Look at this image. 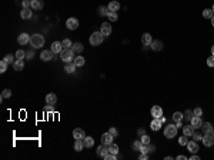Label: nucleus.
<instances>
[{
  "label": "nucleus",
  "mask_w": 214,
  "mask_h": 160,
  "mask_svg": "<svg viewBox=\"0 0 214 160\" xmlns=\"http://www.w3.org/2000/svg\"><path fill=\"white\" fill-rule=\"evenodd\" d=\"M107 13H109V7H106V6H100L99 7V15L100 16H107Z\"/></svg>",
  "instance_id": "obj_37"
},
{
  "label": "nucleus",
  "mask_w": 214,
  "mask_h": 160,
  "mask_svg": "<svg viewBox=\"0 0 214 160\" xmlns=\"http://www.w3.org/2000/svg\"><path fill=\"white\" fill-rule=\"evenodd\" d=\"M183 117H184V114L180 113V112L173 113V120H174V122H181V120H183Z\"/></svg>",
  "instance_id": "obj_35"
},
{
  "label": "nucleus",
  "mask_w": 214,
  "mask_h": 160,
  "mask_svg": "<svg viewBox=\"0 0 214 160\" xmlns=\"http://www.w3.org/2000/svg\"><path fill=\"white\" fill-rule=\"evenodd\" d=\"M213 16H214V13H213L211 9H204V10H203V17L204 19H211Z\"/></svg>",
  "instance_id": "obj_33"
},
{
  "label": "nucleus",
  "mask_w": 214,
  "mask_h": 160,
  "mask_svg": "<svg viewBox=\"0 0 214 160\" xmlns=\"http://www.w3.org/2000/svg\"><path fill=\"white\" fill-rule=\"evenodd\" d=\"M150 46H151V49H153L154 52H160V50L163 49V42H161V40H153Z\"/></svg>",
  "instance_id": "obj_19"
},
{
  "label": "nucleus",
  "mask_w": 214,
  "mask_h": 160,
  "mask_svg": "<svg viewBox=\"0 0 214 160\" xmlns=\"http://www.w3.org/2000/svg\"><path fill=\"white\" fill-rule=\"evenodd\" d=\"M100 32L103 33L104 36H110L112 35V32H113V29H112V24L110 23H103L101 24V29H100Z\"/></svg>",
  "instance_id": "obj_13"
},
{
  "label": "nucleus",
  "mask_w": 214,
  "mask_h": 160,
  "mask_svg": "<svg viewBox=\"0 0 214 160\" xmlns=\"http://www.w3.org/2000/svg\"><path fill=\"white\" fill-rule=\"evenodd\" d=\"M27 56V59H33V52H29V53H26Z\"/></svg>",
  "instance_id": "obj_54"
},
{
  "label": "nucleus",
  "mask_w": 214,
  "mask_h": 160,
  "mask_svg": "<svg viewBox=\"0 0 214 160\" xmlns=\"http://www.w3.org/2000/svg\"><path fill=\"white\" fill-rule=\"evenodd\" d=\"M176 126H177V129H179V127H181V122H176Z\"/></svg>",
  "instance_id": "obj_56"
},
{
  "label": "nucleus",
  "mask_w": 214,
  "mask_h": 160,
  "mask_svg": "<svg viewBox=\"0 0 214 160\" xmlns=\"http://www.w3.org/2000/svg\"><path fill=\"white\" fill-rule=\"evenodd\" d=\"M210 20H211V26H213V27H214V16H213V17H211V19H210Z\"/></svg>",
  "instance_id": "obj_58"
},
{
  "label": "nucleus",
  "mask_w": 214,
  "mask_h": 160,
  "mask_svg": "<svg viewBox=\"0 0 214 160\" xmlns=\"http://www.w3.org/2000/svg\"><path fill=\"white\" fill-rule=\"evenodd\" d=\"M43 6H44L43 0H32V9L33 10H42Z\"/></svg>",
  "instance_id": "obj_21"
},
{
  "label": "nucleus",
  "mask_w": 214,
  "mask_h": 160,
  "mask_svg": "<svg viewBox=\"0 0 214 160\" xmlns=\"http://www.w3.org/2000/svg\"><path fill=\"white\" fill-rule=\"evenodd\" d=\"M118 150H120V147H118V144H116V143H112V144L109 146V152L113 153V154H118Z\"/></svg>",
  "instance_id": "obj_31"
},
{
  "label": "nucleus",
  "mask_w": 214,
  "mask_h": 160,
  "mask_svg": "<svg viewBox=\"0 0 214 160\" xmlns=\"http://www.w3.org/2000/svg\"><path fill=\"white\" fill-rule=\"evenodd\" d=\"M203 136H204V134H201L200 132H194V134H193L191 137H193V140H196V142H200V140H203Z\"/></svg>",
  "instance_id": "obj_39"
},
{
  "label": "nucleus",
  "mask_w": 214,
  "mask_h": 160,
  "mask_svg": "<svg viewBox=\"0 0 214 160\" xmlns=\"http://www.w3.org/2000/svg\"><path fill=\"white\" fill-rule=\"evenodd\" d=\"M161 125H163V122L160 120V117H154V119H153V122H151V125H150V127H151V130L157 132V130H160V129H161Z\"/></svg>",
  "instance_id": "obj_12"
},
{
  "label": "nucleus",
  "mask_w": 214,
  "mask_h": 160,
  "mask_svg": "<svg viewBox=\"0 0 214 160\" xmlns=\"http://www.w3.org/2000/svg\"><path fill=\"white\" fill-rule=\"evenodd\" d=\"M66 27L69 30H76L79 27V20L76 17H69L66 20Z\"/></svg>",
  "instance_id": "obj_6"
},
{
  "label": "nucleus",
  "mask_w": 214,
  "mask_h": 160,
  "mask_svg": "<svg viewBox=\"0 0 214 160\" xmlns=\"http://www.w3.org/2000/svg\"><path fill=\"white\" fill-rule=\"evenodd\" d=\"M3 60H6L9 64H13L15 63V56H12V54H7V56H4V59Z\"/></svg>",
  "instance_id": "obj_42"
},
{
  "label": "nucleus",
  "mask_w": 214,
  "mask_h": 160,
  "mask_svg": "<svg viewBox=\"0 0 214 160\" xmlns=\"http://www.w3.org/2000/svg\"><path fill=\"white\" fill-rule=\"evenodd\" d=\"M207 66L214 67V56H213V54H211V57H208V59H207Z\"/></svg>",
  "instance_id": "obj_47"
},
{
  "label": "nucleus",
  "mask_w": 214,
  "mask_h": 160,
  "mask_svg": "<svg viewBox=\"0 0 214 160\" xmlns=\"http://www.w3.org/2000/svg\"><path fill=\"white\" fill-rule=\"evenodd\" d=\"M193 114H194V116H201V114H203V110H201L200 107H196L194 112H193Z\"/></svg>",
  "instance_id": "obj_49"
},
{
  "label": "nucleus",
  "mask_w": 214,
  "mask_h": 160,
  "mask_svg": "<svg viewBox=\"0 0 214 160\" xmlns=\"http://www.w3.org/2000/svg\"><path fill=\"white\" fill-rule=\"evenodd\" d=\"M141 146H143L141 140H136V142L133 143V149H134V150H140V149H141Z\"/></svg>",
  "instance_id": "obj_43"
},
{
  "label": "nucleus",
  "mask_w": 214,
  "mask_h": 160,
  "mask_svg": "<svg viewBox=\"0 0 214 160\" xmlns=\"http://www.w3.org/2000/svg\"><path fill=\"white\" fill-rule=\"evenodd\" d=\"M187 150L190 152V153H197L198 152V144L196 140H188V143H187Z\"/></svg>",
  "instance_id": "obj_15"
},
{
  "label": "nucleus",
  "mask_w": 214,
  "mask_h": 160,
  "mask_svg": "<svg viewBox=\"0 0 214 160\" xmlns=\"http://www.w3.org/2000/svg\"><path fill=\"white\" fill-rule=\"evenodd\" d=\"M109 133H112V134H113V136H117V134H118V130H117V129H116V127H110V130H109Z\"/></svg>",
  "instance_id": "obj_50"
},
{
  "label": "nucleus",
  "mask_w": 214,
  "mask_h": 160,
  "mask_svg": "<svg viewBox=\"0 0 214 160\" xmlns=\"http://www.w3.org/2000/svg\"><path fill=\"white\" fill-rule=\"evenodd\" d=\"M73 62H74V64H76L77 67H82V66H84V63H86L84 57H82V56H76Z\"/></svg>",
  "instance_id": "obj_26"
},
{
  "label": "nucleus",
  "mask_w": 214,
  "mask_h": 160,
  "mask_svg": "<svg viewBox=\"0 0 214 160\" xmlns=\"http://www.w3.org/2000/svg\"><path fill=\"white\" fill-rule=\"evenodd\" d=\"M177 134V126L176 125H167L164 127V136L167 139H173Z\"/></svg>",
  "instance_id": "obj_4"
},
{
  "label": "nucleus",
  "mask_w": 214,
  "mask_h": 160,
  "mask_svg": "<svg viewBox=\"0 0 214 160\" xmlns=\"http://www.w3.org/2000/svg\"><path fill=\"white\" fill-rule=\"evenodd\" d=\"M190 123H191V126H193L194 129H201V126H203L201 116H193L191 120H190Z\"/></svg>",
  "instance_id": "obj_8"
},
{
  "label": "nucleus",
  "mask_w": 214,
  "mask_h": 160,
  "mask_svg": "<svg viewBox=\"0 0 214 160\" xmlns=\"http://www.w3.org/2000/svg\"><path fill=\"white\" fill-rule=\"evenodd\" d=\"M13 67H15V70H16V71L23 70V67H24V62H23V60H20V59H16V60H15V63H13Z\"/></svg>",
  "instance_id": "obj_24"
},
{
  "label": "nucleus",
  "mask_w": 214,
  "mask_h": 160,
  "mask_svg": "<svg viewBox=\"0 0 214 160\" xmlns=\"http://www.w3.org/2000/svg\"><path fill=\"white\" fill-rule=\"evenodd\" d=\"M211 133H213V137H214V129H213V130H211Z\"/></svg>",
  "instance_id": "obj_60"
},
{
  "label": "nucleus",
  "mask_w": 214,
  "mask_h": 160,
  "mask_svg": "<svg viewBox=\"0 0 214 160\" xmlns=\"http://www.w3.org/2000/svg\"><path fill=\"white\" fill-rule=\"evenodd\" d=\"M74 52L71 50V49H63L62 52H60V59L63 60V62H66V63H70V62H73L74 60Z\"/></svg>",
  "instance_id": "obj_3"
},
{
  "label": "nucleus",
  "mask_w": 214,
  "mask_h": 160,
  "mask_svg": "<svg viewBox=\"0 0 214 160\" xmlns=\"http://www.w3.org/2000/svg\"><path fill=\"white\" fill-rule=\"evenodd\" d=\"M107 17L110 21H116L117 19H118V15H117V12H112V10H109V13H107Z\"/></svg>",
  "instance_id": "obj_34"
},
{
  "label": "nucleus",
  "mask_w": 214,
  "mask_h": 160,
  "mask_svg": "<svg viewBox=\"0 0 214 160\" xmlns=\"http://www.w3.org/2000/svg\"><path fill=\"white\" fill-rule=\"evenodd\" d=\"M109 10H112V12H117L118 9H120V3L118 1H116V0H113V1H110L109 3Z\"/></svg>",
  "instance_id": "obj_25"
},
{
  "label": "nucleus",
  "mask_w": 214,
  "mask_h": 160,
  "mask_svg": "<svg viewBox=\"0 0 214 160\" xmlns=\"http://www.w3.org/2000/svg\"><path fill=\"white\" fill-rule=\"evenodd\" d=\"M24 56H26V53H24L23 50H17V52H16V59L23 60V59H24Z\"/></svg>",
  "instance_id": "obj_44"
},
{
  "label": "nucleus",
  "mask_w": 214,
  "mask_h": 160,
  "mask_svg": "<svg viewBox=\"0 0 214 160\" xmlns=\"http://www.w3.org/2000/svg\"><path fill=\"white\" fill-rule=\"evenodd\" d=\"M160 120H161L163 123H166V117H164V116H161V117H160Z\"/></svg>",
  "instance_id": "obj_57"
},
{
  "label": "nucleus",
  "mask_w": 214,
  "mask_h": 160,
  "mask_svg": "<svg viewBox=\"0 0 214 160\" xmlns=\"http://www.w3.org/2000/svg\"><path fill=\"white\" fill-rule=\"evenodd\" d=\"M176 159H177V160H187V157H186V156H183V154H181V156H177V157H176Z\"/></svg>",
  "instance_id": "obj_53"
},
{
  "label": "nucleus",
  "mask_w": 214,
  "mask_h": 160,
  "mask_svg": "<svg viewBox=\"0 0 214 160\" xmlns=\"http://www.w3.org/2000/svg\"><path fill=\"white\" fill-rule=\"evenodd\" d=\"M20 16H21V19H24V20L30 19L32 16H33L32 7H23V9H21V12H20Z\"/></svg>",
  "instance_id": "obj_9"
},
{
  "label": "nucleus",
  "mask_w": 214,
  "mask_h": 160,
  "mask_svg": "<svg viewBox=\"0 0 214 160\" xmlns=\"http://www.w3.org/2000/svg\"><path fill=\"white\" fill-rule=\"evenodd\" d=\"M30 36L27 35V33H21V35H19L17 37V43L19 44H27V43H30Z\"/></svg>",
  "instance_id": "obj_10"
},
{
  "label": "nucleus",
  "mask_w": 214,
  "mask_h": 160,
  "mask_svg": "<svg viewBox=\"0 0 214 160\" xmlns=\"http://www.w3.org/2000/svg\"><path fill=\"white\" fill-rule=\"evenodd\" d=\"M30 44L33 46L34 49L43 47V46H44V37L42 35H39V33H36V35H33L32 39H30Z\"/></svg>",
  "instance_id": "obj_1"
},
{
  "label": "nucleus",
  "mask_w": 214,
  "mask_h": 160,
  "mask_svg": "<svg viewBox=\"0 0 214 160\" xmlns=\"http://www.w3.org/2000/svg\"><path fill=\"white\" fill-rule=\"evenodd\" d=\"M62 44H63V49H71V46H73V43H71L69 39L62 40Z\"/></svg>",
  "instance_id": "obj_38"
},
{
  "label": "nucleus",
  "mask_w": 214,
  "mask_h": 160,
  "mask_svg": "<svg viewBox=\"0 0 214 160\" xmlns=\"http://www.w3.org/2000/svg\"><path fill=\"white\" fill-rule=\"evenodd\" d=\"M10 96H12V91L9 89H4L1 91V100H3V99H9Z\"/></svg>",
  "instance_id": "obj_40"
},
{
  "label": "nucleus",
  "mask_w": 214,
  "mask_h": 160,
  "mask_svg": "<svg viewBox=\"0 0 214 160\" xmlns=\"http://www.w3.org/2000/svg\"><path fill=\"white\" fill-rule=\"evenodd\" d=\"M179 143H180V146H187V143H188V136L183 134L181 137H179Z\"/></svg>",
  "instance_id": "obj_36"
},
{
  "label": "nucleus",
  "mask_w": 214,
  "mask_h": 160,
  "mask_svg": "<svg viewBox=\"0 0 214 160\" xmlns=\"http://www.w3.org/2000/svg\"><path fill=\"white\" fill-rule=\"evenodd\" d=\"M147 146H148V153H151V152H154V146H153V144H150V143H148Z\"/></svg>",
  "instance_id": "obj_52"
},
{
  "label": "nucleus",
  "mask_w": 214,
  "mask_h": 160,
  "mask_svg": "<svg viewBox=\"0 0 214 160\" xmlns=\"http://www.w3.org/2000/svg\"><path fill=\"white\" fill-rule=\"evenodd\" d=\"M103 39H104V35H103L101 32H94L93 35L90 36L89 42H90L91 46H100V44L103 43Z\"/></svg>",
  "instance_id": "obj_2"
},
{
  "label": "nucleus",
  "mask_w": 214,
  "mask_h": 160,
  "mask_svg": "<svg viewBox=\"0 0 214 160\" xmlns=\"http://www.w3.org/2000/svg\"><path fill=\"white\" fill-rule=\"evenodd\" d=\"M139 159H140V160H147L148 159V154H147V153H141V154L139 156Z\"/></svg>",
  "instance_id": "obj_51"
},
{
  "label": "nucleus",
  "mask_w": 214,
  "mask_h": 160,
  "mask_svg": "<svg viewBox=\"0 0 214 160\" xmlns=\"http://www.w3.org/2000/svg\"><path fill=\"white\" fill-rule=\"evenodd\" d=\"M151 42H153V39H151V35H150V33H144V35L141 36V43H143L144 46L151 44Z\"/></svg>",
  "instance_id": "obj_23"
},
{
  "label": "nucleus",
  "mask_w": 214,
  "mask_h": 160,
  "mask_svg": "<svg viewBox=\"0 0 214 160\" xmlns=\"http://www.w3.org/2000/svg\"><path fill=\"white\" fill-rule=\"evenodd\" d=\"M77 69V66L74 64V62H70V63H67L66 67H64V70L66 73H74V70Z\"/></svg>",
  "instance_id": "obj_27"
},
{
  "label": "nucleus",
  "mask_w": 214,
  "mask_h": 160,
  "mask_svg": "<svg viewBox=\"0 0 214 160\" xmlns=\"http://www.w3.org/2000/svg\"><path fill=\"white\" fill-rule=\"evenodd\" d=\"M56 102H57V96L54 94V93H50V94H47L46 96V103L47 105H56Z\"/></svg>",
  "instance_id": "obj_22"
},
{
  "label": "nucleus",
  "mask_w": 214,
  "mask_h": 160,
  "mask_svg": "<svg viewBox=\"0 0 214 160\" xmlns=\"http://www.w3.org/2000/svg\"><path fill=\"white\" fill-rule=\"evenodd\" d=\"M140 140H141V143H143V144H148V143H150V137H148L147 134H143Z\"/></svg>",
  "instance_id": "obj_45"
},
{
  "label": "nucleus",
  "mask_w": 214,
  "mask_h": 160,
  "mask_svg": "<svg viewBox=\"0 0 214 160\" xmlns=\"http://www.w3.org/2000/svg\"><path fill=\"white\" fill-rule=\"evenodd\" d=\"M211 10H213V13H214V4H213V7H211Z\"/></svg>",
  "instance_id": "obj_61"
},
{
  "label": "nucleus",
  "mask_w": 214,
  "mask_h": 160,
  "mask_svg": "<svg viewBox=\"0 0 214 160\" xmlns=\"http://www.w3.org/2000/svg\"><path fill=\"white\" fill-rule=\"evenodd\" d=\"M151 116L153 117H161L163 116V109L160 106H153L151 107Z\"/></svg>",
  "instance_id": "obj_20"
},
{
  "label": "nucleus",
  "mask_w": 214,
  "mask_h": 160,
  "mask_svg": "<svg viewBox=\"0 0 214 160\" xmlns=\"http://www.w3.org/2000/svg\"><path fill=\"white\" fill-rule=\"evenodd\" d=\"M71 50L74 52V53H82L83 52V44L82 43H73V46H71Z\"/></svg>",
  "instance_id": "obj_29"
},
{
  "label": "nucleus",
  "mask_w": 214,
  "mask_h": 160,
  "mask_svg": "<svg viewBox=\"0 0 214 160\" xmlns=\"http://www.w3.org/2000/svg\"><path fill=\"white\" fill-rule=\"evenodd\" d=\"M84 147H86V146H84V142H83V140H79V139H77V140L74 142V150H76V152H82Z\"/></svg>",
  "instance_id": "obj_28"
},
{
  "label": "nucleus",
  "mask_w": 214,
  "mask_h": 160,
  "mask_svg": "<svg viewBox=\"0 0 214 160\" xmlns=\"http://www.w3.org/2000/svg\"><path fill=\"white\" fill-rule=\"evenodd\" d=\"M53 53H60L62 50H63V44H62V42H53L51 43V49H50Z\"/></svg>",
  "instance_id": "obj_14"
},
{
  "label": "nucleus",
  "mask_w": 214,
  "mask_h": 160,
  "mask_svg": "<svg viewBox=\"0 0 214 160\" xmlns=\"http://www.w3.org/2000/svg\"><path fill=\"white\" fill-rule=\"evenodd\" d=\"M194 132H196V129L191 126V123H190L188 126H183V134H186V136L191 137V136L194 134Z\"/></svg>",
  "instance_id": "obj_17"
},
{
  "label": "nucleus",
  "mask_w": 214,
  "mask_h": 160,
  "mask_svg": "<svg viewBox=\"0 0 214 160\" xmlns=\"http://www.w3.org/2000/svg\"><path fill=\"white\" fill-rule=\"evenodd\" d=\"M21 6L23 7H32V0H23Z\"/></svg>",
  "instance_id": "obj_48"
},
{
  "label": "nucleus",
  "mask_w": 214,
  "mask_h": 160,
  "mask_svg": "<svg viewBox=\"0 0 214 160\" xmlns=\"http://www.w3.org/2000/svg\"><path fill=\"white\" fill-rule=\"evenodd\" d=\"M113 139H114V136L112 134V133H104L103 136H101V143L103 144H106V146H110L112 143H113Z\"/></svg>",
  "instance_id": "obj_7"
},
{
  "label": "nucleus",
  "mask_w": 214,
  "mask_h": 160,
  "mask_svg": "<svg viewBox=\"0 0 214 160\" xmlns=\"http://www.w3.org/2000/svg\"><path fill=\"white\" fill-rule=\"evenodd\" d=\"M7 66H9V63H7L6 60H1V62H0V71L4 73V71L7 70Z\"/></svg>",
  "instance_id": "obj_41"
},
{
  "label": "nucleus",
  "mask_w": 214,
  "mask_h": 160,
  "mask_svg": "<svg viewBox=\"0 0 214 160\" xmlns=\"http://www.w3.org/2000/svg\"><path fill=\"white\" fill-rule=\"evenodd\" d=\"M139 134H141V136H143V134H146V133H144V130H143V129H140V130H139Z\"/></svg>",
  "instance_id": "obj_55"
},
{
  "label": "nucleus",
  "mask_w": 214,
  "mask_h": 160,
  "mask_svg": "<svg viewBox=\"0 0 214 160\" xmlns=\"http://www.w3.org/2000/svg\"><path fill=\"white\" fill-rule=\"evenodd\" d=\"M211 54L214 56V44H213V47H211Z\"/></svg>",
  "instance_id": "obj_59"
},
{
  "label": "nucleus",
  "mask_w": 214,
  "mask_h": 160,
  "mask_svg": "<svg viewBox=\"0 0 214 160\" xmlns=\"http://www.w3.org/2000/svg\"><path fill=\"white\" fill-rule=\"evenodd\" d=\"M83 142H84V146H86V147H91V146L94 144V139L90 137V136H86V137L83 139Z\"/></svg>",
  "instance_id": "obj_30"
},
{
  "label": "nucleus",
  "mask_w": 214,
  "mask_h": 160,
  "mask_svg": "<svg viewBox=\"0 0 214 160\" xmlns=\"http://www.w3.org/2000/svg\"><path fill=\"white\" fill-rule=\"evenodd\" d=\"M40 59H42L43 62H50V60L53 59V52H51V50H43V52L40 53Z\"/></svg>",
  "instance_id": "obj_16"
},
{
  "label": "nucleus",
  "mask_w": 214,
  "mask_h": 160,
  "mask_svg": "<svg viewBox=\"0 0 214 160\" xmlns=\"http://www.w3.org/2000/svg\"><path fill=\"white\" fill-rule=\"evenodd\" d=\"M43 110H44V112H49V113H53V112H54V107H53V105H46Z\"/></svg>",
  "instance_id": "obj_46"
},
{
  "label": "nucleus",
  "mask_w": 214,
  "mask_h": 160,
  "mask_svg": "<svg viewBox=\"0 0 214 160\" xmlns=\"http://www.w3.org/2000/svg\"><path fill=\"white\" fill-rule=\"evenodd\" d=\"M73 137H74L76 140H77V139H79V140H83V139L86 137V133H84L83 129H74V130H73Z\"/></svg>",
  "instance_id": "obj_18"
},
{
  "label": "nucleus",
  "mask_w": 214,
  "mask_h": 160,
  "mask_svg": "<svg viewBox=\"0 0 214 160\" xmlns=\"http://www.w3.org/2000/svg\"><path fill=\"white\" fill-rule=\"evenodd\" d=\"M203 144H204L206 147H211L214 144V137H213V133H211V132L204 133V136H203Z\"/></svg>",
  "instance_id": "obj_5"
},
{
  "label": "nucleus",
  "mask_w": 214,
  "mask_h": 160,
  "mask_svg": "<svg viewBox=\"0 0 214 160\" xmlns=\"http://www.w3.org/2000/svg\"><path fill=\"white\" fill-rule=\"evenodd\" d=\"M201 129H203V132H204V133H208V132H211V130H213V126H211L210 122H204L203 126H201Z\"/></svg>",
  "instance_id": "obj_32"
},
{
  "label": "nucleus",
  "mask_w": 214,
  "mask_h": 160,
  "mask_svg": "<svg viewBox=\"0 0 214 160\" xmlns=\"http://www.w3.org/2000/svg\"><path fill=\"white\" fill-rule=\"evenodd\" d=\"M97 156H101V157H106L110 152H109V146H106V144H103L101 143V146H99V149H97Z\"/></svg>",
  "instance_id": "obj_11"
}]
</instances>
